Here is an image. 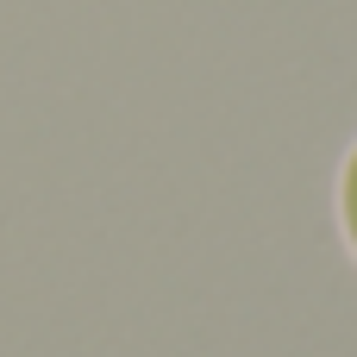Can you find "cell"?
<instances>
[{
	"instance_id": "1",
	"label": "cell",
	"mask_w": 357,
	"mask_h": 357,
	"mask_svg": "<svg viewBox=\"0 0 357 357\" xmlns=\"http://www.w3.org/2000/svg\"><path fill=\"white\" fill-rule=\"evenodd\" d=\"M351 226H357V169H351Z\"/></svg>"
}]
</instances>
